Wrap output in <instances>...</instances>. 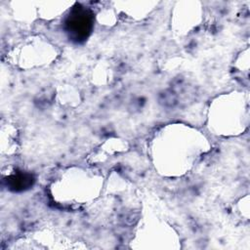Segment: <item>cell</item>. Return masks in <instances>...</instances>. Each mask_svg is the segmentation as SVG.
I'll return each instance as SVG.
<instances>
[{
  "label": "cell",
  "mask_w": 250,
  "mask_h": 250,
  "mask_svg": "<svg viewBox=\"0 0 250 250\" xmlns=\"http://www.w3.org/2000/svg\"><path fill=\"white\" fill-rule=\"evenodd\" d=\"M68 32L75 36L76 39H83L88 36L91 29V17L88 12L78 10L70 15L66 21Z\"/></svg>",
  "instance_id": "cell-1"
}]
</instances>
